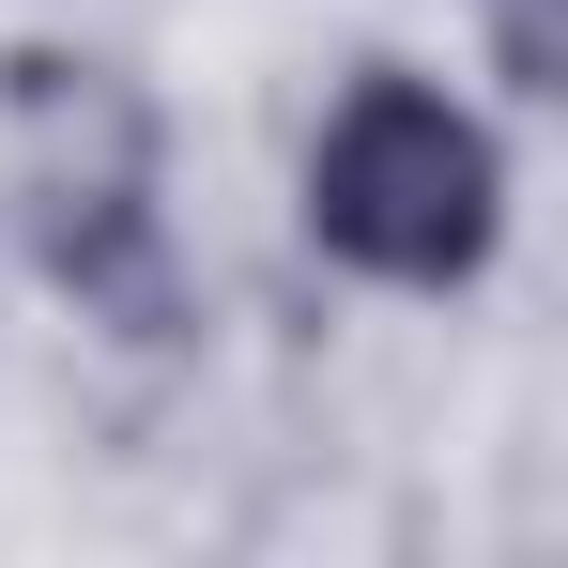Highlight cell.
<instances>
[{
	"mask_svg": "<svg viewBox=\"0 0 568 568\" xmlns=\"http://www.w3.org/2000/svg\"><path fill=\"white\" fill-rule=\"evenodd\" d=\"M507 123L476 93H446L430 62H354L323 123H307V170H292V231L307 262H338L354 292H415L446 307L507 262Z\"/></svg>",
	"mask_w": 568,
	"mask_h": 568,
	"instance_id": "6da1fadb",
	"label": "cell"
},
{
	"mask_svg": "<svg viewBox=\"0 0 568 568\" xmlns=\"http://www.w3.org/2000/svg\"><path fill=\"white\" fill-rule=\"evenodd\" d=\"M16 246L123 354H170L200 323V277L154 200V108L123 93V62H16Z\"/></svg>",
	"mask_w": 568,
	"mask_h": 568,
	"instance_id": "7a4b0ae2",
	"label": "cell"
},
{
	"mask_svg": "<svg viewBox=\"0 0 568 568\" xmlns=\"http://www.w3.org/2000/svg\"><path fill=\"white\" fill-rule=\"evenodd\" d=\"M476 31H491V78L538 108V93H568V0H476Z\"/></svg>",
	"mask_w": 568,
	"mask_h": 568,
	"instance_id": "3957f363",
	"label": "cell"
}]
</instances>
